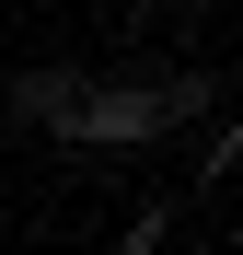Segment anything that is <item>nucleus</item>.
<instances>
[{
	"label": "nucleus",
	"mask_w": 243,
	"mask_h": 255,
	"mask_svg": "<svg viewBox=\"0 0 243 255\" xmlns=\"http://www.w3.org/2000/svg\"><path fill=\"white\" fill-rule=\"evenodd\" d=\"M12 105L23 116H47L58 139H162L174 116H209L220 105V81H58V70H35V81H12Z\"/></svg>",
	"instance_id": "f257e3e1"
}]
</instances>
